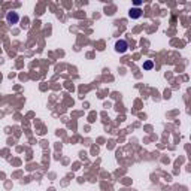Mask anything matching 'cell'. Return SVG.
Wrapping results in <instances>:
<instances>
[{
	"label": "cell",
	"instance_id": "cell-3",
	"mask_svg": "<svg viewBox=\"0 0 191 191\" xmlns=\"http://www.w3.org/2000/svg\"><path fill=\"white\" fill-rule=\"evenodd\" d=\"M128 15H130L132 18H139L141 17V9H130Z\"/></svg>",
	"mask_w": 191,
	"mask_h": 191
},
{
	"label": "cell",
	"instance_id": "cell-4",
	"mask_svg": "<svg viewBox=\"0 0 191 191\" xmlns=\"http://www.w3.org/2000/svg\"><path fill=\"white\" fill-rule=\"evenodd\" d=\"M143 67H145V69H151V67H152V61H146V63L143 64Z\"/></svg>",
	"mask_w": 191,
	"mask_h": 191
},
{
	"label": "cell",
	"instance_id": "cell-2",
	"mask_svg": "<svg viewBox=\"0 0 191 191\" xmlns=\"http://www.w3.org/2000/svg\"><path fill=\"white\" fill-rule=\"evenodd\" d=\"M8 21L9 23H17L18 21V15L15 12H9L8 14Z\"/></svg>",
	"mask_w": 191,
	"mask_h": 191
},
{
	"label": "cell",
	"instance_id": "cell-1",
	"mask_svg": "<svg viewBox=\"0 0 191 191\" xmlns=\"http://www.w3.org/2000/svg\"><path fill=\"white\" fill-rule=\"evenodd\" d=\"M127 48H128V45H127V42H125V41H118L115 43V51H116V52H119V54L125 52V51H127Z\"/></svg>",
	"mask_w": 191,
	"mask_h": 191
}]
</instances>
